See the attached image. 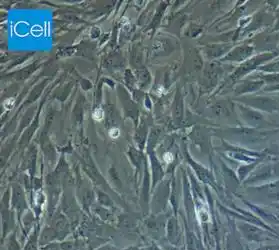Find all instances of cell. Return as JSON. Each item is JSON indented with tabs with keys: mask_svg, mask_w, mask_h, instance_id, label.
I'll use <instances>...</instances> for the list:
<instances>
[{
	"mask_svg": "<svg viewBox=\"0 0 279 250\" xmlns=\"http://www.w3.org/2000/svg\"><path fill=\"white\" fill-rule=\"evenodd\" d=\"M93 118L95 119L96 121H101L104 118V112H103V110L101 109V108H97V109L94 111Z\"/></svg>",
	"mask_w": 279,
	"mask_h": 250,
	"instance_id": "cell-1",
	"label": "cell"
},
{
	"mask_svg": "<svg viewBox=\"0 0 279 250\" xmlns=\"http://www.w3.org/2000/svg\"><path fill=\"white\" fill-rule=\"evenodd\" d=\"M119 134H120V131L117 128H113V129L110 130V136L112 138H116V137L119 136Z\"/></svg>",
	"mask_w": 279,
	"mask_h": 250,
	"instance_id": "cell-2",
	"label": "cell"
},
{
	"mask_svg": "<svg viewBox=\"0 0 279 250\" xmlns=\"http://www.w3.org/2000/svg\"><path fill=\"white\" fill-rule=\"evenodd\" d=\"M10 100L11 99H7V100H5V102H4V106H5L7 109H11V108L13 107V104H14V99H12V101L10 102Z\"/></svg>",
	"mask_w": 279,
	"mask_h": 250,
	"instance_id": "cell-3",
	"label": "cell"
},
{
	"mask_svg": "<svg viewBox=\"0 0 279 250\" xmlns=\"http://www.w3.org/2000/svg\"><path fill=\"white\" fill-rule=\"evenodd\" d=\"M164 158H165V160L167 161V162H170V161L172 160V157H171V155L169 153H166V155L164 156Z\"/></svg>",
	"mask_w": 279,
	"mask_h": 250,
	"instance_id": "cell-4",
	"label": "cell"
}]
</instances>
